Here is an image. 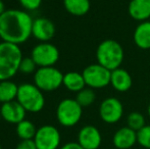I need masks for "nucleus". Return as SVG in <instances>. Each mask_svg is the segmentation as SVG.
<instances>
[{
	"label": "nucleus",
	"mask_w": 150,
	"mask_h": 149,
	"mask_svg": "<svg viewBox=\"0 0 150 149\" xmlns=\"http://www.w3.org/2000/svg\"><path fill=\"white\" fill-rule=\"evenodd\" d=\"M33 20L26 10L6 9L0 16V38L16 45L25 43L32 36Z\"/></svg>",
	"instance_id": "f257e3e1"
},
{
	"label": "nucleus",
	"mask_w": 150,
	"mask_h": 149,
	"mask_svg": "<svg viewBox=\"0 0 150 149\" xmlns=\"http://www.w3.org/2000/svg\"><path fill=\"white\" fill-rule=\"evenodd\" d=\"M23 58L20 45L2 41L0 43V81L10 80L16 76Z\"/></svg>",
	"instance_id": "f03ea898"
},
{
	"label": "nucleus",
	"mask_w": 150,
	"mask_h": 149,
	"mask_svg": "<svg viewBox=\"0 0 150 149\" xmlns=\"http://www.w3.org/2000/svg\"><path fill=\"white\" fill-rule=\"evenodd\" d=\"M125 52L122 45L112 39H106L98 45L96 49L97 64L109 71L120 68L124 61Z\"/></svg>",
	"instance_id": "7ed1b4c3"
},
{
	"label": "nucleus",
	"mask_w": 150,
	"mask_h": 149,
	"mask_svg": "<svg viewBox=\"0 0 150 149\" xmlns=\"http://www.w3.org/2000/svg\"><path fill=\"white\" fill-rule=\"evenodd\" d=\"M16 100L27 112H39L45 105L43 91H41L35 84L25 83L18 86Z\"/></svg>",
	"instance_id": "20e7f679"
},
{
	"label": "nucleus",
	"mask_w": 150,
	"mask_h": 149,
	"mask_svg": "<svg viewBox=\"0 0 150 149\" xmlns=\"http://www.w3.org/2000/svg\"><path fill=\"white\" fill-rule=\"evenodd\" d=\"M63 83V74L55 66L38 68L34 74V84L43 92L57 90Z\"/></svg>",
	"instance_id": "39448f33"
},
{
	"label": "nucleus",
	"mask_w": 150,
	"mask_h": 149,
	"mask_svg": "<svg viewBox=\"0 0 150 149\" xmlns=\"http://www.w3.org/2000/svg\"><path fill=\"white\" fill-rule=\"evenodd\" d=\"M83 114V107L76 99L65 98L61 100L56 108V119L61 126L71 128L80 121Z\"/></svg>",
	"instance_id": "423d86ee"
},
{
	"label": "nucleus",
	"mask_w": 150,
	"mask_h": 149,
	"mask_svg": "<svg viewBox=\"0 0 150 149\" xmlns=\"http://www.w3.org/2000/svg\"><path fill=\"white\" fill-rule=\"evenodd\" d=\"M31 57L38 68L54 66L59 59V50L50 42H40L32 49Z\"/></svg>",
	"instance_id": "0eeeda50"
},
{
	"label": "nucleus",
	"mask_w": 150,
	"mask_h": 149,
	"mask_svg": "<svg viewBox=\"0 0 150 149\" xmlns=\"http://www.w3.org/2000/svg\"><path fill=\"white\" fill-rule=\"evenodd\" d=\"M82 74L86 86L91 89H102L110 85L111 71L99 64H93L86 66Z\"/></svg>",
	"instance_id": "6e6552de"
},
{
	"label": "nucleus",
	"mask_w": 150,
	"mask_h": 149,
	"mask_svg": "<svg viewBox=\"0 0 150 149\" xmlns=\"http://www.w3.org/2000/svg\"><path fill=\"white\" fill-rule=\"evenodd\" d=\"M37 149H58L60 145V133L54 126L44 125L37 129L34 137Z\"/></svg>",
	"instance_id": "1a4fd4ad"
},
{
	"label": "nucleus",
	"mask_w": 150,
	"mask_h": 149,
	"mask_svg": "<svg viewBox=\"0 0 150 149\" xmlns=\"http://www.w3.org/2000/svg\"><path fill=\"white\" fill-rule=\"evenodd\" d=\"M124 106L115 97H107L99 106V115L106 124H115L122 117Z\"/></svg>",
	"instance_id": "9d476101"
},
{
	"label": "nucleus",
	"mask_w": 150,
	"mask_h": 149,
	"mask_svg": "<svg viewBox=\"0 0 150 149\" xmlns=\"http://www.w3.org/2000/svg\"><path fill=\"white\" fill-rule=\"evenodd\" d=\"M102 142L101 133L96 127L87 125L78 134V143L84 149H98Z\"/></svg>",
	"instance_id": "9b49d317"
},
{
	"label": "nucleus",
	"mask_w": 150,
	"mask_h": 149,
	"mask_svg": "<svg viewBox=\"0 0 150 149\" xmlns=\"http://www.w3.org/2000/svg\"><path fill=\"white\" fill-rule=\"evenodd\" d=\"M55 35L53 22L46 18H37L33 20L32 36L40 42H49Z\"/></svg>",
	"instance_id": "f8f14e48"
},
{
	"label": "nucleus",
	"mask_w": 150,
	"mask_h": 149,
	"mask_svg": "<svg viewBox=\"0 0 150 149\" xmlns=\"http://www.w3.org/2000/svg\"><path fill=\"white\" fill-rule=\"evenodd\" d=\"M26 109L20 104L18 100L2 103L0 107V114L2 119L9 124H16L18 125L22 121L26 119Z\"/></svg>",
	"instance_id": "ddd939ff"
},
{
	"label": "nucleus",
	"mask_w": 150,
	"mask_h": 149,
	"mask_svg": "<svg viewBox=\"0 0 150 149\" xmlns=\"http://www.w3.org/2000/svg\"><path fill=\"white\" fill-rule=\"evenodd\" d=\"M112 143L117 149H130L137 143V132L131 128L122 127L117 130L112 137Z\"/></svg>",
	"instance_id": "4468645a"
},
{
	"label": "nucleus",
	"mask_w": 150,
	"mask_h": 149,
	"mask_svg": "<svg viewBox=\"0 0 150 149\" xmlns=\"http://www.w3.org/2000/svg\"><path fill=\"white\" fill-rule=\"evenodd\" d=\"M110 85L115 91L120 93L129 91L133 85V80L130 73L122 68L111 71Z\"/></svg>",
	"instance_id": "2eb2a0df"
},
{
	"label": "nucleus",
	"mask_w": 150,
	"mask_h": 149,
	"mask_svg": "<svg viewBox=\"0 0 150 149\" xmlns=\"http://www.w3.org/2000/svg\"><path fill=\"white\" fill-rule=\"evenodd\" d=\"M129 16L137 22H146L150 18V0H131L128 6Z\"/></svg>",
	"instance_id": "dca6fc26"
},
{
	"label": "nucleus",
	"mask_w": 150,
	"mask_h": 149,
	"mask_svg": "<svg viewBox=\"0 0 150 149\" xmlns=\"http://www.w3.org/2000/svg\"><path fill=\"white\" fill-rule=\"evenodd\" d=\"M136 46L140 49H150V20L142 22L136 27L133 34Z\"/></svg>",
	"instance_id": "f3484780"
},
{
	"label": "nucleus",
	"mask_w": 150,
	"mask_h": 149,
	"mask_svg": "<svg viewBox=\"0 0 150 149\" xmlns=\"http://www.w3.org/2000/svg\"><path fill=\"white\" fill-rule=\"evenodd\" d=\"M62 85L71 92H80L83 90L86 86L85 80H84L83 74L78 72H69L63 75V83Z\"/></svg>",
	"instance_id": "a211bd4d"
},
{
	"label": "nucleus",
	"mask_w": 150,
	"mask_h": 149,
	"mask_svg": "<svg viewBox=\"0 0 150 149\" xmlns=\"http://www.w3.org/2000/svg\"><path fill=\"white\" fill-rule=\"evenodd\" d=\"M63 6L65 10L71 16H83L90 10V0H63Z\"/></svg>",
	"instance_id": "6ab92c4d"
},
{
	"label": "nucleus",
	"mask_w": 150,
	"mask_h": 149,
	"mask_svg": "<svg viewBox=\"0 0 150 149\" xmlns=\"http://www.w3.org/2000/svg\"><path fill=\"white\" fill-rule=\"evenodd\" d=\"M18 86L10 80L0 81V102L6 103L16 100Z\"/></svg>",
	"instance_id": "aec40b11"
},
{
	"label": "nucleus",
	"mask_w": 150,
	"mask_h": 149,
	"mask_svg": "<svg viewBox=\"0 0 150 149\" xmlns=\"http://www.w3.org/2000/svg\"><path fill=\"white\" fill-rule=\"evenodd\" d=\"M36 132H37V129L35 125L28 119H24L16 125V134L21 140L34 139Z\"/></svg>",
	"instance_id": "412c9836"
},
{
	"label": "nucleus",
	"mask_w": 150,
	"mask_h": 149,
	"mask_svg": "<svg viewBox=\"0 0 150 149\" xmlns=\"http://www.w3.org/2000/svg\"><path fill=\"white\" fill-rule=\"evenodd\" d=\"M95 99H96V94H95L94 90L89 87H85L83 90L78 92L77 96H76V100L83 108L92 105Z\"/></svg>",
	"instance_id": "4be33fe9"
},
{
	"label": "nucleus",
	"mask_w": 150,
	"mask_h": 149,
	"mask_svg": "<svg viewBox=\"0 0 150 149\" xmlns=\"http://www.w3.org/2000/svg\"><path fill=\"white\" fill-rule=\"evenodd\" d=\"M127 124L128 127L131 128L134 131L138 132L142 129L143 127H145V117L143 114H141L138 112H133L127 117Z\"/></svg>",
	"instance_id": "5701e85b"
},
{
	"label": "nucleus",
	"mask_w": 150,
	"mask_h": 149,
	"mask_svg": "<svg viewBox=\"0 0 150 149\" xmlns=\"http://www.w3.org/2000/svg\"><path fill=\"white\" fill-rule=\"evenodd\" d=\"M137 143L142 147L150 149V125L145 126L137 132Z\"/></svg>",
	"instance_id": "b1692460"
},
{
	"label": "nucleus",
	"mask_w": 150,
	"mask_h": 149,
	"mask_svg": "<svg viewBox=\"0 0 150 149\" xmlns=\"http://www.w3.org/2000/svg\"><path fill=\"white\" fill-rule=\"evenodd\" d=\"M37 64L33 60L32 57H24L21 61L20 64V70L18 72H21L24 75H31L35 74V72L37 71Z\"/></svg>",
	"instance_id": "393cba45"
},
{
	"label": "nucleus",
	"mask_w": 150,
	"mask_h": 149,
	"mask_svg": "<svg viewBox=\"0 0 150 149\" xmlns=\"http://www.w3.org/2000/svg\"><path fill=\"white\" fill-rule=\"evenodd\" d=\"M18 2L26 11H34L41 6L42 0H18Z\"/></svg>",
	"instance_id": "a878e982"
},
{
	"label": "nucleus",
	"mask_w": 150,
	"mask_h": 149,
	"mask_svg": "<svg viewBox=\"0 0 150 149\" xmlns=\"http://www.w3.org/2000/svg\"><path fill=\"white\" fill-rule=\"evenodd\" d=\"M16 149H37V146H36L34 139L21 140V142L16 146Z\"/></svg>",
	"instance_id": "bb28decb"
},
{
	"label": "nucleus",
	"mask_w": 150,
	"mask_h": 149,
	"mask_svg": "<svg viewBox=\"0 0 150 149\" xmlns=\"http://www.w3.org/2000/svg\"><path fill=\"white\" fill-rule=\"evenodd\" d=\"M59 149H84L78 142H69L62 145Z\"/></svg>",
	"instance_id": "cd10ccee"
},
{
	"label": "nucleus",
	"mask_w": 150,
	"mask_h": 149,
	"mask_svg": "<svg viewBox=\"0 0 150 149\" xmlns=\"http://www.w3.org/2000/svg\"><path fill=\"white\" fill-rule=\"evenodd\" d=\"M5 10H6L5 9V4H4V2L2 1V0H0V16H1Z\"/></svg>",
	"instance_id": "c85d7f7f"
},
{
	"label": "nucleus",
	"mask_w": 150,
	"mask_h": 149,
	"mask_svg": "<svg viewBox=\"0 0 150 149\" xmlns=\"http://www.w3.org/2000/svg\"><path fill=\"white\" fill-rule=\"evenodd\" d=\"M147 112H148V114H149V117H150V104L148 105V108H147Z\"/></svg>",
	"instance_id": "c756f323"
},
{
	"label": "nucleus",
	"mask_w": 150,
	"mask_h": 149,
	"mask_svg": "<svg viewBox=\"0 0 150 149\" xmlns=\"http://www.w3.org/2000/svg\"><path fill=\"white\" fill-rule=\"evenodd\" d=\"M0 149H2V146H1V144H0Z\"/></svg>",
	"instance_id": "7c9ffc66"
}]
</instances>
